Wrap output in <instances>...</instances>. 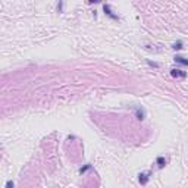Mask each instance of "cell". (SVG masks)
Instances as JSON below:
<instances>
[{"label":"cell","mask_w":188,"mask_h":188,"mask_svg":"<svg viewBox=\"0 0 188 188\" xmlns=\"http://www.w3.org/2000/svg\"><path fill=\"white\" fill-rule=\"evenodd\" d=\"M170 75L173 78H185L187 77V72L185 71H181V69H170Z\"/></svg>","instance_id":"cell-1"},{"label":"cell","mask_w":188,"mask_h":188,"mask_svg":"<svg viewBox=\"0 0 188 188\" xmlns=\"http://www.w3.org/2000/svg\"><path fill=\"white\" fill-rule=\"evenodd\" d=\"M103 10H104V13H106L107 16H110L112 19H116V21L119 19V16L115 15L113 12H112V9H110V6H109V4H103Z\"/></svg>","instance_id":"cell-2"},{"label":"cell","mask_w":188,"mask_h":188,"mask_svg":"<svg viewBox=\"0 0 188 188\" xmlns=\"http://www.w3.org/2000/svg\"><path fill=\"white\" fill-rule=\"evenodd\" d=\"M148 178H150V172H146V173H140L138 175V181H140L141 185H146L148 182Z\"/></svg>","instance_id":"cell-3"},{"label":"cell","mask_w":188,"mask_h":188,"mask_svg":"<svg viewBox=\"0 0 188 188\" xmlns=\"http://www.w3.org/2000/svg\"><path fill=\"white\" fill-rule=\"evenodd\" d=\"M135 113H137V118L140 119V121H143V119H144V110H143V109L135 107Z\"/></svg>","instance_id":"cell-4"},{"label":"cell","mask_w":188,"mask_h":188,"mask_svg":"<svg viewBox=\"0 0 188 188\" xmlns=\"http://www.w3.org/2000/svg\"><path fill=\"white\" fill-rule=\"evenodd\" d=\"M175 62L182 63V65H188V59H185V57H182V56H175Z\"/></svg>","instance_id":"cell-5"},{"label":"cell","mask_w":188,"mask_h":188,"mask_svg":"<svg viewBox=\"0 0 188 188\" xmlns=\"http://www.w3.org/2000/svg\"><path fill=\"white\" fill-rule=\"evenodd\" d=\"M156 163H157V166H159V168H163V166L166 165V160H165V157H162V156H160V157H157Z\"/></svg>","instance_id":"cell-6"},{"label":"cell","mask_w":188,"mask_h":188,"mask_svg":"<svg viewBox=\"0 0 188 188\" xmlns=\"http://www.w3.org/2000/svg\"><path fill=\"white\" fill-rule=\"evenodd\" d=\"M172 49H173V50H179V49H182V41H176V43H173Z\"/></svg>","instance_id":"cell-7"},{"label":"cell","mask_w":188,"mask_h":188,"mask_svg":"<svg viewBox=\"0 0 188 188\" xmlns=\"http://www.w3.org/2000/svg\"><path fill=\"white\" fill-rule=\"evenodd\" d=\"M90 168H91V165H87V166H84V168H81V169H79V173H84V172H87V170H88Z\"/></svg>","instance_id":"cell-8"},{"label":"cell","mask_w":188,"mask_h":188,"mask_svg":"<svg viewBox=\"0 0 188 188\" xmlns=\"http://www.w3.org/2000/svg\"><path fill=\"white\" fill-rule=\"evenodd\" d=\"M6 188H13V182H12V181H8V182H6Z\"/></svg>","instance_id":"cell-9"},{"label":"cell","mask_w":188,"mask_h":188,"mask_svg":"<svg viewBox=\"0 0 188 188\" xmlns=\"http://www.w3.org/2000/svg\"><path fill=\"white\" fill-rule=\"evenodd\" d=\"M147 63L150 65V66H154V68H157V66H159L157 63H154V62H150V60H147Z\"/></svg>","instance_id":"cell-10"}]
</instances>
